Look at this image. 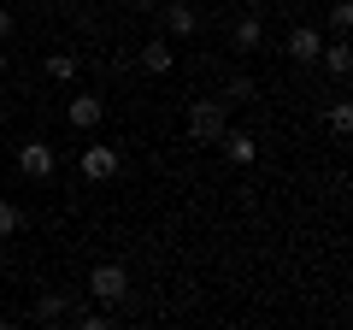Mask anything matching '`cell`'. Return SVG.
Segmentation results:
<instances>
[{
    "label": "cell",
    "mask_w": 353,
    "mask_h": 330,
    "mask_svg": "<svg viewBox=\"0 0 353 330\" xmlns=\"http://www.w3.org/2000/svg\"><path fill=\"white\" fill-rule=\"evenodd\" d=\"M194 30H201L194 6H183V0H176V6H165V36H171V41H189Z\"/></svg>",
    "instance_id": "6"
},
{
    "label": "cell",
    "mask_w": 353,
    "mask_h": 330,
    "mask_svg": "<svg viewBox=\"0 0 353 330\" xmlns=\"http://www.w3.org/2000/svg\"><path fill=\"white\" fill-rule=\"evenodd\" d=\"M330 130L347 136V130H353V106H330Z\"/></svg>",
    "instance_id": "16"
},
{
    "label": "cell",
    "mask_w": 353,
    "mask_h": 330,
    "mask_svg": "<svg viewBox=\"0 0 353 330\" xmlns=\"http://www.w3.org/2000/svg\"><path fill=\"white\" fill-rule=\"evenodd\" d=\"M136 6H159V0H136Z\"/></svg>",
    "instance_id": "21"
},
{
    "label": "cell",
    "mask_w": 353,
    "mask_h": 330,
    "mask_svg": "<svg viewBox=\"0 0 353 330\" xmlns=\"http://www.w3.org/2000/svg\"><path fill=\"white\" fill-rule=\"evenodd\" d=\"M65 118H71V130H94V124L106 118V106L94 101V95H77V101L65 106Z\"/></svg>",
    "instance_id": "7"
},
{
    "label": "cell",
    "mask_w": 353,
    "mask_h": 330,
    "mask_svg": "<svg viewBox=\"0 0 353 330\" xmlns=\"http://www.w3.org/2000/svg\"><path fill=\"white\" fill-rule=\"evenodd\" d=\"M0 77H6V48H0Z\"/></svg>",
    "instance_id": "20"
},
{
    "label": "cell",
    "mask_w": 353,
    "mask_h": 330,
    "mask_svg": "<svg viewBox=\"0 0 353 330\" xmlns=\"http://www.w3.org/2000/svg\"><path fill=\"white\" fill-rule=\"evenodd\" d=\"M12 24H18V18H12V12H6V6H0V41L12 36Z\"/></svg>",
    "instance_id": "19"
},
{
    "label": "cell",
    "mask_w": 353,
    "mask_h": 330,
    "mask_svg": "<svg viewBox=\"0 0 353 330\" xmlns=\"http://www.w3.org/2000/svg\"><path fill=\"white\" fill-rule=\"evenodd\" d=\"M248 95H253V83H248V77H236V83H230V101H224V106H236V101H248Z\"/></svg>",
    "instance_id": "17"
},
{
    "label": "cell",
    "mask_w": 353,
    "mask_h": 330,
    "mask_svg": "<svg viewBox=\"0 0 353 330\" xmlns=\"http://www.w3.org/2000/svg\"><path fill=\"white\" fill-rule=\"evenodd\" d=\"M36 318H41V324H53V318H65V301H59V295H41V301H36Z\"/></svg>",
    "instance_id": "13"
},
{
    "label": "cell",
    "mask_w": 353,
    "mask_h": 330,
    "mask_svg": "<svg viewBox=\"0 0 353 330\" xmlns=\"http://www.w3.org/2000/svg\"><path fill=\"white\" fill-rule=\"evenodd\" d=\"M118 165H124V153L106 148V142L83 148V177H88V183H112V177H118Z\"/></svg>",
    "instance_id": "3"
},
{
    "label": "cell",
    "mask_w": 353,
    "mask_h": 330,
    "mask_svg": "<svg viewBox=\"0 0 353 330\" xmlns=\"http://www.w3.org/2000/svg\"><path fill=\"white\" fill-rule=\"evenodd\" d=\"M230 41H236L241 53H253V48L265 41V24H259V18H241V24H236V36H230Z\"/></svg>",
    "instance_id": "11"
},
{
    "label": "cell",
    "mask_w": 353,
    "mask_h": 330,
    "mask_svg": "<svg viewBox=\"0 0 353 330\" xmlns=\"http://www.w3.org/2000/svg\"><path fill=\"white\" fill-rule=\"evenodd\" d=\"M77 324H83V330H101L106 313H88V307H77Z\"/></svg>",
    "instance_id": "18"
},
{
    "label": "cell",
    "mask_w": 353,
    "mask_h": 330,
    "mask_svg": "<svg viewBox=\"0 0 353 330\" xmlns=\"http://www.w3.org/2000/svg\"><path fill=\"white\" fill-rule=\"evenodd\" d=\"M48 71L59 77V83H71V77H77V59H71V53H53V59H48Z\"/></svg>",
    "instance_id": "15"
},
{
    "label": "cell",
    "mask_w": 353,
    "mask_h": 330,
    "mask_svg": "<svg viewBox=\"0 0 353 330\" xmlns=\"http://www.w3.org/2000/svg\"><path fill=\"white\" fill-rule=\"evenodd\" d=\"M318 53H324V71L330 77H347L353 71V48H347V41H330V48H318Z\"/></svg>",
    "instance_id": "10"
},
{
    "label": "cell",
    "mask_w": 353,
    "mask_h": 330,
    "mask_svg": "<svg viewBox=\"0 0 353 330\" xmlns=\"http://www.w3.org/2000/svg\"><path fill=\"white\" fill-rule=\"evenodd\" d=\"M18 230H24V213L12 201H0V236H18Z\"/></svg>",
    "instance_id": "12"
},
{
    "label": "cell",
    "mask_w": 353,
    "mask_h": 330,
    "mask_svg": "<svg viewBox=\"0 0 353 330\" xmlns=\"http://www.w3.org/2000/svg\"><path fill=\"white\" fill-rule=\"evenodd\" d=\"M330 24H336V36H347V30H353V6H347V0L330 6Z\"/></svg>",
    "instance_id": "14"
},
{
    "label": "cell",
    "mask_w": 353,
    "mask_h": 330,
    "mask_svg": "<svg viewBox=\"0 0 353 330\" xmlns=\"http://www.w3.org/2000/svg\"><path fill=\"white\" fill-rule=\"evenodd\" d=\"M141 65H148V71H171L176 65V53H171V36H159V41H148V48H141Z\"/></svg>",
    "instance_id": "9"
},
{
    "label": "cell",
    "mask_w": 353,
    "mask_h": 330,
    "mask_svg": "<svg viewBox=\"0 0 353 330\" xmlns=\"http://www.w3.org/2000/svg\"><path fill=\"white\" fill-rule=\"evenodd\" d=\"M53 165H59V159H53L48 142H24V148H18V171H24V177L48 183V177H53Z\"/></svg>",
    "instance_id": "4"
},
{
    "label": "cell",
    "mask_w": 353,
    "mask_h": 330,
    "mask_svg": "<svg viewBox=\"0 0 353 330\" xmlns=\"http://www.w3.org/2000/svg\"><path fill=\"white\" fill-rule=\"evenodd\" d=\"M88 295H94V301H106V307H118V301L130 295V271L118 266V260L94 266V271H88Z\"/></svg>",
    "instance_id": "2"
},
{
    "label": "cell",
    "mask_w": 353,
    "mask_h": 330,
    "mask_svg": "<svg viewBox=\"0 0 353 330\" xmlns=\"http://www.w3.org/2000/svg\"><path fill=\"white\" fill-rule=\"evenodd\" d=\"M218 142H224L230 165H253V159H259V142H253V136H241V130H224Z\"/></svg>",
    "instance_id": "8"
},
{
    "label": "cell",
    "mask_w": 353,
    "mask_h": 330,
    "mask_svg": "<svg viewBox=\"0 0 353 330\" xmlns=\"http://www.w3.org/2000/svg\"><path fill=\"white\" fill-rule=\"evenodd\" d=\"M230 130V106L224 101H194L189 106V136L194 142H218Z\"/></svg>",
    "instance_id": "1"
},
{
    "label": "cell",
    "mask_w": 353,
    "mask_h": 330,
    "mask_svg": "<svg viewBox=\"0 0 353 330\" xmlns=\"http://www.w3.org/2000/svg\"><path fill=\"white\" fill-rule=\"evenodd\" d=\"M283 48H289V59H294V65H312V59H318V48H324V41H318V30H312V24H294V30H289V41H283Z\"/></svg>",
    "instance_id": "5"
}]
</instances>
